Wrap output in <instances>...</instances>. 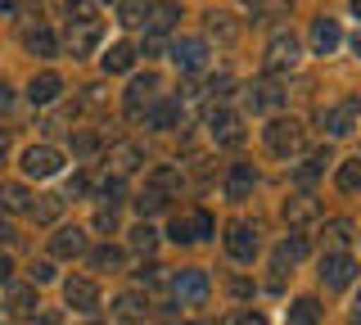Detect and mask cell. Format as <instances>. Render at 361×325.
I'll return each instance as SVG.
<instances>
[{
    "label": "cell",
    "instance_id": "obj_26",
    "mask_svg": "<svg viewBox=\"0 0 361 325\" xmlns=\"http://www.w3.org/2000/svg\"><path fill=\"white\" fill-rule=\"evenodd\" d=\"M176 14H180V9L172 5V0H158L154 9H145V32H172Z\"/></svg>",
    "mask_w": 361,
    "mask_h": 325
},
{
    "label": "cell",
    "instance_id": "obj_27",
    "mask_svg": "<svg viewBox=\"0 0 361 325\" xmlns=\"http://www.w3.org/2000/svg\"><path fill=\"white\" fill-rule=\"evenodd\" d=\"M27 212H32V221H37V226H54V221H59V212H63V195H41Z\"/></svg>",
    "mask_w": 361,
    "mask_h": 325
},
{
    "label": "cell",
    "instance_id": "obj_29",
    "mask_svg": "<svg viewBox=\"0 0 361 325\" xmlns=\"http://www.w3.org/2000/svg\"><path fill=\"white\" fill-rule=\"evenodd\" d=\"M240 5H244V14H253V18H280V14H289L293 0H240Z\"/></svg>",
    "mask_w": 361,
    "mask_h": 325
},
{
    "label": "cell",
    "instance_id": "obj_30",
    "mask_svg": "<svg viewBox=\"0 0 361 325\" xmlns=\"http://www.w3.org/2000/svg\"><path fill=\"white\" fill-rule=\"evenodd\" d=\"M27 185H18V181H5V185H0V208H5V212H23V208H32L27 204Z\"/></svg>",
    "mask_w": 361,
    "mask_h": 325
},
{
    "label": "cell",
    "instance_id": "obj_31",
    "mask_svg": "<svg viewBox=\"0 0 361 325\" xmlns=\"http://www.w3.org/2000/svg\"><path fill=\"white\" fill-rule=\"evenodd\" d=\"M325 244H330L334 253H343L348 244H353V221H343V217H334V221H325Z\"/></svg>",
    "mask_w": 361,
    "mask_h": 325
},
{
    "label": "cell",
    "instance_id": "obj_13",
    "mask_svg": "<svg viewBox=\"0 0 361 325\" xmlns=\"http://www.w3.org/2000/svg\"><path fill=\"white\" fill-rule=\"evenodd\" d=\"M208 131L217 145H240L244 140V127H240V114H231V109H212L208 114Z\"/></svg>",
    "mask_w": 361,
    "mask_h": 325
},
{
    "label": "cell",
    "instance_id": "obj_9",
    "mask_svg": "<svg viewBox=\"0 0 361 325\" xmlns=\"http://www.w3.org/2000/svg\"><path fill=\"white\" fill-rule=\"evenodd\" d=\"M280 217H285L293 231H298V226H312V221L321 217V199H316V195H307V190H298V195H289V199H285Z\"/></svg>",
    "mask_w": 361,
    "mask_h": 325
},
{
    "label": "cell",
    "instance_id": "obj_24",
    "mask_svg": "<svg viewBox=\"0 0 361 325\" xmlns=\"http://www.w3.org/2000/svg\"><path fill=\"white\" fill-rule=\"evenodd\" d=\"M23 46L32 54H41V59H54V54H59V37H54L50 27H32V32H23Z\"/></svg>",
    "mask_w": 361,
    "mask_h": 325
},
{
    "label": "cell",
    "instance_id": "obj_8",
    "mask_svg": "<svg viewBox=\"0 0 361 325\" xmlns=\"http://www.w3.org/2000/svg\"><path fill=\"white\" fill-rule=\"evenodd\" d=\"M63 302H68L73 312H82V317H95V307H99V285H95V280H86V276L63 280Z\"/></svg>",
    "mask_w": 361,
    "mask_h": 325
},
{
    "label": "cell",
    "instance_id": "obj_39",
    "mask_svg": "<svg viewBox=\"0 0 361 325\" xmlns=\"http://www.w3.org/2000/svg\"><path fill=\"white\" fill-rule=\"evenodd\" d=\"M149 181H154V190H158V195H163V190H176L180 185V172H176V167H154V176H149Z\"/></svg>",
    "mask_w": 361,
    "mask_h": 325
},
{
    "label": "cell",
    "instance_id": "obj_54",
    "mask_svg": "<svg viewBox=\"0 0 361 325\" xmlns=\"http://www.w3.org/2000/svg\"><path fill=\"white\" fill-rule=\"evenodd\" d=\"M9 104H14V95H9V86H5V82H0V109H9Z\"/></svg>",
    "mask_w": 361,
    "mask_h": 325
},
{
    "label": "cell",
    "instance_id": "obj_51",
    "mask_svg": "<svg viewBox=\"0 0 361 325\" xmlns=\"http://www.w3.org/2000/svg\"><path fill=\"white\" fill-rule=\"evenodd\" d=\"M9 280H14V262L0 253V285H9Z\"/></svg>",
    "mask_w": 361,
    "mask_h": 325
},
{
    "label": "cell",
    "instance_id": "obj_42",
    "mask_svg": "<svg viewBox=\"0 0 361 325\" xmlns=\"http://www.w3.org/2000/svg\"><path fill=\"white\" fill-rule=\"evenodd\" d=\"M9 307H14L18 317H27V312H37V294H32V289H14V298H9Z\"/></svg>",
    "mask_w": 361,
    "mask_h": 325
},
{
    "label": "cell",
    "instance_id": "obj_17",
    "mask_svg": "<svg viewBox=\"0 0 361 325\" xmlns=\"http://www.w3.org/2000/svg\"><path fill=\"white\" fill-rule=\"evenodd\" d=\"M307 37H312V50L316 54H334L338 46H343V32H338V23H334V18H325V14L312 23Z\"/></svg>",
    "mask_w": 361,
    "mask_h": 325
},
{
    "label": "cell",
    "instance_id": "obj_55",
    "mask_svg": "<svg viewBox=\"0 0 361 325\" xmlns=\"http://www.w3.org/2000/svg\"><path fill=\"white\" fill-rule=\"evenodd\" d=\"M5 154H9V136H5V127H0V163H5Z\"/></svg>",
    "mask_w": 361,
    "mask_h": 325
},
{
    "label": "cell",
    "instance_id": "obj_50",
    "mask_svg": "<svg viewBox=\"0 0 361 325\" xmlns=\"http://www.w3.org/2000/svg\"><path fill=\"white\" fill-rule=\"evenodd\" d=\"M86 190H90V181H86V176H82V172H77V176H73V181H68V195H86Z\"/></svg>",
    "mask_w": 361,
    "mask_h": 325
},
{
    "label": "cell",
    "instance_id": "obj_46",
    "mask_svg": "<svg viewBox=\"0 0 361 325\" xmlns=\"http://www.w3.org/2000/svg\"><path fill=\"white\" fill-rule=\"evenodd\" d=\"M118 312H122V317H127V321H135V317H140V312H145L140 294H122V298H118Z\"/></svg>",
    "mask_w": 361,
    "mask_h": 325
},
{
    "label": "cell",
    "instance_id": "obj_25",
    "mask_svg": "<svg viewBox=\"0 0 361 325\" xmlns=\"http://www.w3.org/2000/svg\"><path fill=\"white\" fill-rule=\"evenodd\" d=\"M325 321V307L316 298H293L289 302V325H321Z\"/></svg>",
    "mask_w": 361,
    "mask_h": 325
},
{
    "label": "cell",
    "instance_id": "obj_5",
    "mask_svg": "<svg viewBox=\"0 0 361 325\" xmlns=\"http://www.w3.org/2000/svg\"><path fill=\"white\" fill-rule=\"evenodd\" d=\"M63 41H68V50H73V59H86V54H95L99 41H104V23H99V18H73Z\"/></svg>",
    "mask_w": 361,
    "mask_h": 325
},
{
    "label": "cell",
    "instance_id": "obj_48",
    "mask_svg": "<svg viewBox=\"0 0 361 325\" xmlns=\"http://www.w3.org/2000/svg\"><path fill=\"white\" fill-rule=\"evenodd\" d=\"M163 271H167V266H140L135 280H140V285H163Z\"/></svg>",
    "mask_w": 361,
    "mask_h": 325
},
{
    "label": "cell",
    "instance_id": "obj_4",
    "mask_svg": "<svg viewBox=\"0 0 361 325\" xmlns=\"http://www.w3.org/2000/svg\"><path fill=\"white\" fill-rule=\"evenodd\" d=\"M172 294L180 307H203L212 294V285H208V271H199V266H190V271H176L172 276Z\"/></svg>",
    "mask_w": 361,
    "mask_h": 325
},
{
    "label": "cell",
    "instance_id": "obj_7",
    "mask_svg": "<svg viewBox=\"0 0 361 325\" xmlns=\"http://www.w3.org/2000/svg\"><path fill=\"white\" fill-rule=\"evenodd\" d=\"M158 73H145V77H131V86H127V99H122V109H127V118L131 122H140L145 118V109L154 104V95H158Z\"/></svg>",
    "mask_w": 361,
    "mask_h": 325
},
{
    "label": "cell",
    "instance_id": "obj_35",
    "mask_svg": "<svg viewBox=\"0 0 361 325\" xmlns=\"http://www.w3.org/2000/svg\"><path fill=\"white\" fill-rule=\"evenodd\" d=\"M95 195H99V199H104V204L113 208V204H122V199H127V181H122V176H104Z\"/></svg>",
    "mask_w": 361,
    "mask_h": 325
},
{
    "label": "cell",
    "instance_id": "obj_3",
    "mask_svg": "<svg viewBox=\"0 0 361 325\" xmlns=\"http://www.w3.org/2000/svg\"><path fill=\"white\" fill-rule=\"evenodd\" d=\"M63 172V149L54 145H27L23 149V176H37V181H50V176Z\"/></svg>",
    "mask_w": 361,
    "mask_h": 325
},
{
    "label": "cell",
    "instance_id": "obj_28",
    "mask_svg": "<svg viewBox=\"0 0 361 325\" xmlns=\"http://www.w3.org/2000/svg\"><path fill=\"white\" fill-rule=\"evenodd\" d=\"M122 262H127V253H122L118 244H99V249H90V266H95V271H122Z\"/></svg>",
    "mask_w": 361,
    "mask_h": 325
},
{
    "label": "cell",
    "instance_id": "obj_11",
    "mask_svg": "<svg viewBox=\"0 0 361 325\" xmlns=\"http://www.w3.org/2000/svg\"><path fill=\"white\" fill-rule=\"evenodd\" d=\"M172 63H176L180 73H199V68H208V41H199V37L176 41V46H172Z\"/></svg>",
    "mask_w": 361,
    "mask_h": 325
},
{
    "label": "cell",
    "instance_id": "obj_36",
    "mask_svg": "<svg viewBox=\"0 0 361 325\" xmlns=\"http://www.w3.org/2000/svg\"><path fill=\"white\" fill-rule=\"evenodd\" d=\"M54 14L68 18V23L73 18H90V0H54Z\"/></svg>",
    "mask_w": 361,
    "mask_h": 325
},
{
    "label": "cell",
    "instance_id": "obj_19",
    "mask_svg": "<svg viewBox=\"0 0 361 325\" xmlns=\"http://www.w3.org/2000/svg\"><path fill=\"white\" fill-rule=\"evenodd\" d=\"M50 253H54V257H82V253H86V231L59 226V231L50 235Z\"/></svg>",
    "mask_w": 361,
    "mask_h": 325
},
{
    "label": "cell",
    "instance_id": "obj_49",
    "mask_svg": "<svg viewBox=\"0 0 361 325\" xmlns=\"http://www.w3.org/2000/svg\"><path fill=\"white\" fill-rule=\"evenodd\" d=\"M113 226H118V212H113V208H99L95 212V231H113Z\"/></svg>",
    "mask_w": 361,
    "mask_h": 325
},
{
    "label": "cell",
    "instance_id": "obj_53",
    "mask_svg": "<svg viewBox=\"0 0 361 325\" xmlns=\"http://www.w3.org/2000/svg\"><path fill=\"white\" fill-rule=\"evenodd\" d=\"M37 325H59V312H41V317H37Z\"/></svg>",
    "mask_w": 361,
    "mask_h": 325
},
{
    "label": "cell",
    "instance_id": "obj_57",
    "mask_svg": "<svg viewBox=\"0 0 361 325\" xmlns=\"http://www.w3.org/2000/svg\"><path fill=\"white\" fill-rule=\"evenodd\" d=\"M353 317H357V321H361V294H357V302H353Z\"/></svg>",
    "mask_w": 361,
    "mask_h": 325
},
{
    "label": "cell",
    "instance_id": "obj_18",
    "mask_svg": "<svg viewBox=\"0 0 361 325\" xmlns=\"http://www.w3.org/2000/svg\"><path fill=\"white\" fill-rule=\"evenodd\" d=\"M302 257H307V240H302V235H285V240L276 244V253H271V271H285V266H298Z\"/></svg>",
    "mask_w": 361,
    "mask_h": 325
},
{
    "label": "cell",
    "instance_id": "obj_2",
    "mask_svg": "<svg viewBox=\"0 0 361 325\" xmlns=\"http://www.w3.org/2000/svg\"><path fill=\"white\" fill-rule=\"evenodd\" d=\"M316 118H321L325 136H348V131L361 127V99L357 95H343V99H334V104H325Z\"/></svg>",
    "mask_w": 361,
    "mask_h": 325
},
{
    "label": "cell",
    "instance_id": "obj_15",
    "mask_svg": "<svg viewBox=\"0 0 361 325\" xmlns=\"http://www.w3.org/2000/svg\"><path fill=\"white\" fill-rule=\"evenodd\" d=\"M253 185H257V172H253V163H231V172H226V199H248L253 195Z\"/></svg>",
    "mask_w": 361,
    "mask_h": 325
},
{
    "label": "cell",
    "instance_id": "obj_52",
    "mask_svg": "<svg viewBox=\"0 0 361 325\" xmlns=\"http://www.w3.org/2000/svg\"><path fill=\"white\" fill-rule=\"evenodd\" d=\"M0 244H14V226L9 221H0Z\"/></svg>",
    "mask_w": 361,
    "mask_h": 325
},
{
    "label": "cell",
    "instance_id": "obj_45",
    "mask_svg": "<svg viewBox=\"0 0 361 325\" xmlns=\"http://www.w3.org/2000/svg\"><path fill=\"white\" fill-rule=\"evenodd\" d=\"M95 149H99L95 131H77V136H73V154H95Z\"/></svg>",
    "mask_w": 361,
    "mask_h": 325
},
{
    "label": "cell",
    "instance_id": "obj_47",
    "mask_svg": "<svg viewBox=\"0 0 361 325\" xmlns=\"http://www.w3.org/2000/svg\"><path fill=\"white\" fill-rule=\"evenodd\" d=\"M32 285H45V280H54V262H45V257H41V262H32Z\"/></svg>",
    "mask_w": 361,
    "mask_h": 325
},
{
    "label": "cell",
    "instance_id": "obj_20",
    "mask_svg": "<svg viewBox=\"0 0 361 325\" xmlns=\"http://www.w3.org/2000/svg\"><path fill=\"white\" fill-rule=\"evenodd\" d=\"M59 91H63V77L59 73H41V77H32L27 82V99L32 104H54V99H59Z\"/></svg>",
    "mask_w": 361,
    "mask_h": 325
},
{
    "label": "cell",
    "instance_id": "obj_38",
    "mask_svg": "<svg viewBox=\"0 0 361 325\" xmlns=\"http://www.w3.org/2000/svg\"><path fill=\"white\" fill-rule=\"evenodd\" d=\"M135 212H140V221H149L154 212H163V195H158V190H145V195H135Z\"/></svg>",
    "mask_w": 361,
    "mask_h": 325
},
{
    "label": "cell",
    "instance_id": "obj_58",
    "mask_svg": "<svg viewBox=\"0 0 361 325\" xmlns=\"http://www.w3.org/2000/svg\"><path fill=\"white\" fill-rule=\"evenodd\" d=\"M353 14H357V18H361V0H353Z\"/></svg>",
    "mask_w": 361,
    "mask_h": 325
},
{
    "label": "cell",
    "instance_id": "obj_14",
    "mask_svg": "<svg viewBox=\"0 0 361 325\" xmlns=\"http://www.w3.org/2000/svg\"><path fill=\"white\" fill-rule=\"evenodd\" d=\"M109 167H113V176H127V172H135V167H145V149L135 140L109 145Z\"/></svg>",
    "mask_w": 361,
    "mask_h": 325
},
{
    "label": "cell",
    "instance_id": "obj_37",
    "mask_svg": "<svg viewBox=\"0 0 361 325\" xmlns=\"http://www.w3.org/2000/svg\"><path fill=\"white\" fill-rule=\"evenodd\" d=\"M212 226H217V221H212L208 208H195V212H190V235H195V240H208Z\"/></svg>",
    "mask_w": 361,
    "mask_h": 325
},
{
    "label": "cell",
    "instance_id": "obj_44",
    "mask_svg": "<svg viewBox=\"0 0 361 325\" xmlns=\"http://www.w3.org/2000/svg\"><path fill=\"white\" fill-rule=\"evenodd\" d=\"M135 54H145V59H158L163 54V32H145V41H140V50Z\"/></svg>",
    "mask_w": 361,
    "mask_h": 325
},
{
    "label": "cell",
    "instance_id": "obj_43",
    "mask_svg": "<svg viewBox=\"0 0 361 325\" xmlns=\"http://www.w3.org/2000/svg\"><path fill=\"white\" fill-rule=\"evenodd\" d=\"M167 240H176V244H195V235H190V217H172V226H167Z\"/></svg>",
    "mask_w": 361,
    "mask_h": 325
},
{
    "label": "cell",
    "instance_id": "obj_1",
    "mask_svg": "<svg viewBox=\"0 0 361 325\" xmlns=\"http://www.w3.org/2000/svg\"><path fill=\"white\" fill-rule=\"evenodd\" d=\"M262 140L276 159H293V154L302 149V122L298 118H271L262 127Z\"/></svg>",
    "mask_w": 361,
    "mask_h": 325
},
{
    "label": "cell",
    "instance_id": "obj_16",
    "mask_svg": "<svg viewBox=\"0 0 361 325\" xmlns=\"http://www.w3.org/2000/svg\"><path fill=\"white\" fill-rule=\"evenodd\" d=\"M176 122H180V99H154L145 109V127L149 131H172Z\"/></svg>",
    "mask_w": 361,
    "mask_h": 325
},
{
    "label": "cell",
    "instance_id": "obj_21",
    "mask_svg": "<svg viewBox=\"0 0 361 325\" xmlns=\"http://www.w3.org/2000/svg\"><path fill=\"white\" fill-rule=\"evenodd\" d=\"M325 163H334V154H330V145H321V149H312V154H307V159H302L298 167H293V181H298V185H312V181H316V176H321V172H325Z\"/></svg>",
    "mask_w": 361,
    "mask_h": 325
},
{
    "label": "cell",
    "instance_id": "obj_10",
    "mask_svg": "<svg viewBox=\"0 0 361 325\" xmlns=\"http://www.w3.org/2000/svg\"><path fill=\"white\" fill-rule=\"evenodd\" d=\"M321 280H325V289H348L357 280V262L348 253H325L321 257Z\"/></svg>",
    "mask_w": 361,
    "mask_h": 325
},
{
    "label": "cell",
    "instance_id": "obj_34",
    "mask_svg": "<svg viewBox=\"0 0 361 325\" xmlns=\"http://www.w3.org/2000/svg\"><path fill=\"white\" fill-rule=\"evenodd\" d=\"M208 32L217 41H226V46H231V41H240V23H235L231 14H208Z\"/></svg>",
    "mask_w": 361,
    "mask_h": 325
},
{
    "label": "cell",
    "instance_id": "obj_60",
    "mask_svg": "<svg viewBox=\"0 0 361 325\" xmlns=\"http://www.w3.org/2000/svg\"><path fill=\"white\" fill-rule=\"evenodd\" d=\"M90 325H95V321H90Z\"/></svg>",
    "mask_w": 361,
    "mask_h": 325
},
{
    "label": "cell",
    "instance_id": "obj_40",
    "mask_svg": "<svg viewBox=\"0 0 361 325\" xmlns=\"http://www.w3.org/2000/svg\"><path fill=\"white\" fill-rule=\"evenodd\" d=\"M221 325H267V317H262L257 307H240V312H231Z\"/></svg>",
    "mask_w": 361,
    "mask_h": 325
},
{
    "label": "cell",
    "instance_id": "obj_33",
    "mask_svg": "<svg viewBox=\"0 0 361 325\" xmlns=\"http://www.w3.org/2000/svg\"><path fill=\"white\" fill-rule=\"evenodd\" d=\"M131 249H135V253H145V257L158 249V231L149 226V221H135V226H131Z\"/></svg>",
    "mask_w": 361,
    "mask_h": 325
},
{
    "label": "cell",
    "instance_id": "obj_12",
    "mask_svg": "<svg viewBox=\"0 0 361 325\" xmlns=\"http://www.w3.org/2000/svg\"><path fill=\"white\" fill-rule=\"evenodd\" d=\"M226 253H231L235 262H253L257 257V231L244 226V221H235V226L226 231Z\"/></svg>",
    "mask_w": 361,
    "mask_h": 325
},
{
    "label": "cell",
    "instance_id": "obj_32",
    "mask_svg": "<svg viewBox=\"0 0 361 325\" xmlns=\"http://www.w3.org/2000/svg\"><path fill=\"white\" fill-rule=\"evenodd\" d=\"M334 185L343 190V195H357V190H361V159H348V163H338V176H334Z\"/></svg>",
    "mask_w": 361,
    "mask_h": 325
},
{
    "label": "cell",
    "instance_id": "obj_59",
    "mask_svg": "<svg viewBox=\"0 0 361 325\" xmlns=\"http://www.w3.org/2000/svg\"><path fill=\"white\" fill-rule=\"evenodd\" d=\"M185 325H203V321H185Z\"/></svg>",
    "mask_w": 361,
    "mask_h": 325
},
{
    "label": "cell",
    "instance_id": "obj_6",
    "mask_svg": "<svg viewBox=\"0 0 361 325\" xmlns=\"http://www.w3.org/2000/svg\"><path fill=\"white\" fill-rule=\"evenodd\" d=\"M298 59H302V46H298V37H289V32H276V37L267 41V73H293L298 68Z\"/></svg>",
    "mask_w": 361,
    "mask_h": 325
},
{
    "label": "cell",
    "instance_id": "obj_41",
    "mask_svg": "<svg viewBox=\"0 0 361 325\" xmlns=\"http://www.w3.org/2000/svg\"><path fill=\"white\" fill-rule=\"evenodd\" d=\"M122 23H127V27L145 23V0H122Z\"/></svg>",
    "mask_w": 361,
    "mask_h": 325
},
{
    "label": "cell",
    "instance_id": "obj_23",
    "mask_svg": "<svg viewBox=\"0 0 361 325\" xmlns=\"http://www.w3.org/2000/svg\"><path fill=\"white\" fill-rule=\"evenodd\" d=\"M280 104H285V91H280L276 82H253L248 86V109L267 114V109H280Z\"/></svg>",
    "mask_w": 361,
    "mask_h": 325
},
{
    "label": "cell",
    "instance_id": "obj_22",
    "mask_svg": "<svg viewBox=\"0 0 361 325\" xmlns=\"http://www.w3.org/2000/svg\"><path fill=\"white\" fill-rule=\"evenodd\" d=\"M131 63H135V46H131V41H113V46L99 54V68H104V73H131Z\"/></svg>",
    "mask_w": 361,
    "mask_h": 325
},
{
    "label": "cell",
    "instance_id": "obj_56",
    "mask_svg": "<svg viewBox=\"0 0 361 325\" xmlns=\"http://www.w3.org/2000/svg\"><path fill=\"white\" fill-rule=\"evenodd\" d=\"M353 50H357V59H361V32H357V37H353Z\"/></svg>",
    "mask_w": 361,
    "mask_h": 325
}]
</instances>
